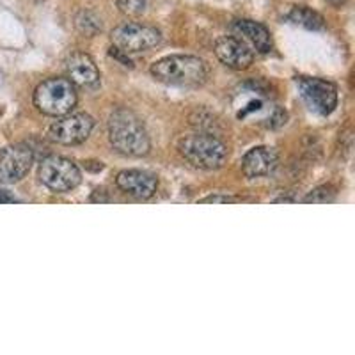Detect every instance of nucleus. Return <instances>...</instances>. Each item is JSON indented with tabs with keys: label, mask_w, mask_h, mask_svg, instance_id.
<instances>
[{
	"label": "nucleus",
	"mask_w": 355,
	"mask_h": 355,
	"mask_svg": "<svg viewBox=\"0 0 355 355\" xmlns=\"http://www.w3.org/2000/svg\"><path fill=\"white\" fill-rule=\"evenodd\" d=\"M77 105V89L69 78H49L34 91V107L44 116L61 117Z\"/></svg>",
	"instance_id": "20e7f679"
},
{
	"label": "nucleus",
	"mask_w": 355,
	"mask_h": 355,
	"mask_svg": "<svg viewBox=\"0 0 355 355\" xmlns=\"http://www.w3.org/2000/svg\"><path fill=\"white\" fill-rule=\"evenodd\" d=\"M234 33L242 36L245 43H249L258 53H268L274 49V40H272L270 31L263 24L254 20H236L233 24Z\"/></svg>",
	"instance_id": "4468645a"
},
{
	"label": "nucleus",
	"mask_w": 355,
	"mask_h": 355,
	"mask_svg": "<svg viewBox=\"0 0 355 355\" xmlns=\"http://www.w3.org/2000/svg\"><path fill=\"white\" fill-rule=\"evenodd\" d=\"M279 166V155L270 146H256L252 150L243 155L242 160V173L247 178L270 176Z\"/></svg>",
	"instance_id": "f8f14e48"
},
{
	"label": "nucleus",
	"mask_w": 355,
	"mask_h": 355,
	"mask_svg": "<svg viewBox=\"0 0 355 355\" xmlns=\"http://www.w3.org/2000/svg\"><path fill=\"white\" fill-rule=\"evenodd\" d=\"M66 71H68L69 80L75 85L87 89H94L100 85V69H98L96 62L93 61V57L87 55V53H71L68 57V61H66Z\"/></svg>",
	"instance_id": "ddd939ff"
},
{
	"label": "nucleus",
	"mask_w": 355,
	"mask_h": 355,
	"mask_svg": "<svg viewBox=\"0 0 355 355\" xmlns=\"http://www.w3.org/2000/svg\"><path fill=\"white\" fill-rule=\"evenodd\" d=\"M117 8L126 17H141L150 8V0H116Z\"/></svg>",
	"instance_id": "a211bd4d"
},
{
	"label": "nucleus",
	"mask_w": 355,
	"mask_h": 355,
	"mask_svg": "<svg viewBox=\"0 0 355 355\" xmlns=\"http://www.w3.org/2000/svg\"><path fill=\"white\" fill-rule=\"evenodd\" d=\"M37 174H40L41 183L57 194H64L77 189L82 182V173L77 164L59 155H50L43 158Z\"/></svg>",
	"instance_id": "39448f33"
},
{
	"label": "nucleus",
	"mask_w": 355,
	"mask_h": 355,
	"mask_svg": "<svg viewBox=\"0 0 355 355\" xmlns=\"http://www.w3.org/2000/svg\"><path fill=\"white\" fill-rule=\"evenodd\" d=\"M286 112H284L281 107H274V110H272V114L268 116V123H266V126L268 128H279V126H283L284 123H286Z\"/></svg>",
	"instance_id": "6ab92c4d"
},
{
	"label": "nucleus",
	"mask_w": 355,
	"mask_h": 355,
	"mask_svg": "<svg viewBox=\"0 0 355 355\" xmlns=\"http://www.w3.org/2000/svg\"><path fill=\"white\" fill-rule=\"evenodd\" d=\"M94 128V119L85 112L77 114H64L61 119H57L55 123L49 126V135L50 141L57 142V144L64 146H75L82 144L87 141L91 132Z\"/></svg>",
	"instance_id": "6e6552de"
},
{
	"label": "nucleus",
	"mask_w": 355,
	"mask_h": 355,
	"mask_svg": "<svg viewBox=\"0 0 355 355\" xmlns=\"http://www.w3.org/2000/svg\"><path fill=\"white\" fill-rule=\"evenodd\" d=\"M178 150L189 164L199 169H220L227 160V146L214 133L199 132L183 137Z\"/></svg>",
	"instance_id": "7ed1b4c3"
},
{
	"label": "nucleus",
	"mask_w": 355,
	"mask_h": 355,
	"mask_svg": "<svg viewBox=\"0 0 355 355\" xmlns=\"http://www.w3.org/2000/svg\"><path fill=\"white\" fill-rule=\"evenodd\" d=\"M75 27L85 37H93L101 31V20L96 12L89 11V9H82L75 17Z\"/></svg>",
	"instance_id": "dca6fc26"
},
{
	"label": "nucleus",
	"mask_w": 355,
	"mask_h": 355,
	"mask_svg": "<svg viewBox=\"0 0 355 355\" xmlns=\"http://www.w3.org/2000/svg\"><path fill=\"white\" fill-rule=\"evenodd\" d=\"M199 202H202V205H218V202H222V205H226V202H242V199L240 198H233V196H208V198H202L199 199Z\"/></svg>",
	"instance_id": "aec40b11"
},
{
	"label": "nucleus",
	"mask_w": 355,
	"mask_h": 355,
	"mask_svg": "<svg viewBox=\"0 0 355 355\" xmlns=\"http://www.w3.org/2000/svg\"><path fill=\"white\" fill-rule=\"evenodd\" d=\"M110 55H112L114 59H117V61L121 62L123 66H128V68H133V62H132V59H130L128 53L121 52V50H117L116 46H112V49H110Z\"/></svg>",
	"instance_id": "412c9836"
},
{
	"label": "nucleus",
	"mask_w": 355,
	"mask_h": 355,
	"mask_svg": "<svg viewBox=\"0 0 355 355\" xmlns=\"http://www.w3.org/2000/svg\"><path fill=\"white\" fill-rule=\"evenodd\" d=\"M117 189L137 199H150L157 194L158 180L151 173L141 169H126L116 176Z\"/></svg>",
	"instance_id": "9b49d317"
},
{
	"label": "nucleus",
	"mask_w": 355,
	"mask_h": 355,
	"mask_svg": "<svg viewBox=\"0 0 355 355\" xmlns=\"http://www.w3.org/2000/svg\"><path fill=\"white\" fill-rule=\"evenodd\" d=\"M112 44L117 50L125 53H141L158 46L162 41V34L157 27L126 21L112 31Z\"/></svg>",
	"instance_id": "423d86ee"
},
{
	"label": "nucleus",
	"mask_w": 355,
	"mask_h": 355,
	"mask_svg": "<svg viewBox=\"0 0 355 355\" xmlns=\"http://www.w3.org/2000/svg\"><path fill=\"white\" fill-rule=\"evenodd\" d=\"M151 75L164 84L196 87L208 80L210 68L196 55H167L151 66Z\"/></svg>",
	"instance_id": "f03ea898"
},
{
	"label": "nucleus",
	"mask_w": 355,
	"mask_h": 355,
	"mask_svg": "<svg viewBox=\"0 0 355 355\" xmlns=\"http://www.w3.org/2000/svg\"><path fill=\"white\" fill-rule=\"evenodd\" d=\"M34 164V150L25 142L0 150V185H12L24 180Z\"/></svg>",
	"instance_id": "1a4fd4ad"
},
{
	"label": "nucleus",
	"mask_w": 355,
	"mask_h": 355,
	"mask_svg": "<svg viewBox=\"0 0 355 355\" xmlns=\"http://www.w3.org/2000/svg\"><path fill=\"white\" fill-rule=\"evenodd\" d=\"M274 202H295V199L288 198V196H281V198H275Z\"/></svg>",
	"instance_id": "5701e85b"
},
{
	"label": "nucleus",
	"mask_w": 355,
	"mask_h": 355,
	"mask_svg": "<svg viewBox=\"0 0 355 355\" xmlns=\"http://www.w3.org/2000/svg\"><path fill=\"white\" fill-rule=\"evenodd\" d=\"M338 190L332 185H320L313 189L309 194L304 198V202H313V205H323V202H332L336 199Z\"/></svg>",
	"instance_id": "f3484780"
},
{
	"label": "nucleus",
	"mask_w": 355,
	"mask_h": 355,
	"mask_svg": "<svg viewBox=\"0 0 355 355\" xmlns=\"http://www.w3.org/2000/svg\"><path fill=\"white\" fill-rule=\"evenodd\" d=\"M327 2H329V4L336 6V8H341V6L347 4V0H327Z\"/></svg>",
	"instance_id": "b1692460"
},
{
	"label": "nucleus",
	"mask_w": 355,
	"mask_h": 355,
	"mask_svg": "<svg viewBox=\"0 0 355 355\" xmlns=\"http://www.w3.org/2000/svg\"><path fill=\"white\" fill-rule=\"evenodd\" d=\"M295 84L299 94L313 112L329 116L338 107V89L332 82L318 77H297Z\"/></svg>",
	"instance_id": "0eeeda50"
},
{
	"label": "nucleus",
	"mask_w": 355,
	"mask_h": 355,
	"mask_svg": "<svg viewBox=\"0 0 355 355\" xmlns=\"http://www.w3.org/2000/svg\"><path fill=\"white\" fill-rule=\"evenodd\" d=\"M109 141L114 150L126 157H144L151 150L150 135L144 125L128 109H117L110 114Z\"/></svg>",
	"instance_id": "f257e3e1"
},
{
	"label": "nucleus",
	"mask_w": 355,
	"mask_h": 355,
	"mask_svg": "<svg viewBox=\"0 0 355 355\" xmlns=\"http://www.w3.org/2000/svg\"><path fill=\"white\" fill-rule=\"evenodd\" d=\"M0 202H18V199L9 194L8 190L0 189Z\"/></svg>",
	"instance_id": "4be33fe9"
},
{
	"label": "nucleus",
	"mask_w": 355,
	"mask_h": 355,
	"mask_svg": "<svg viewBox=\"0 0 355 355\" xmlns=\"http://www.w3.org/2000/svg\"><path fill=\"white\" fill-rule=\"evenodd\" d=\"M286 20L293 25L307 28V31H323L325 28V18L315 9L307 6H295L286 15Z\"/></svg>",
	"instance_id": "2eb2a0df"
},
{
	"label": "nucleus",
	"mask_w": 355,
	"mask_h": 355,
	"mask_svg": "<svg viewBox=\"0 0 355 355\" xmlns=\"http://www.w3.org/2000/svg\"><path fill=\"white\" fill-rule=\"evenodd\" d=\"M215 55L222 64L233 69H247L254 61V52L236 36H222L215 43Z\"/></svg>",
	"instance_id": "9d476101"
}]
</instances>
